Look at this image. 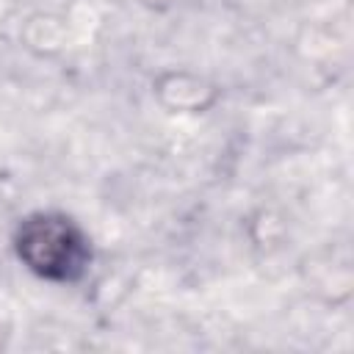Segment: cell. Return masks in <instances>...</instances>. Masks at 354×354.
<instances>
[{
    "label": "cell",
    "instance_id": "6da1fadb",
    "mask_svg": "<svg viewBox=\"0 0 354 354\" xmlns=\"http://www.w3.org/2000/svg\"><path fill=\"white\" fill-rule=\"evenodd\" d=\"M19 257L47 279H75L88 263L86 235L64 216H33L17 235Z\"/></svg>",
    "mask_w": 354,
    "mask_h": 354
}]
</instances>
